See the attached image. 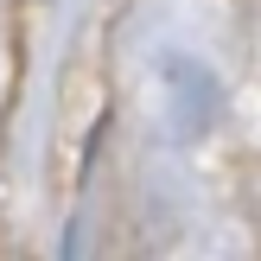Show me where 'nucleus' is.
Masks as SVG:
<instances>
[]
</instances>
